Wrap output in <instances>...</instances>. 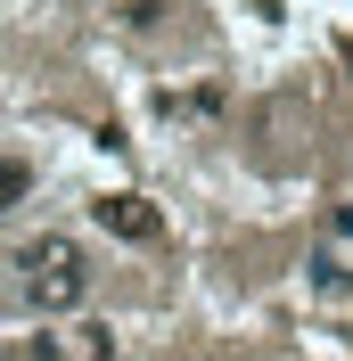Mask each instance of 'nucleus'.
Here are the masks:
<instances>
[{
	"instance_id": "f257e3e1",
	"label": "nucleus",
	"mask_w": 353,
	"mask_h": 361,
	"mask_svg": "<svg viewBox=\"0 0 353 361\" xmlns=\"http://www.w3.org/2000/svg\"><path fill=\"white\" fill-rule=\"evenodd\" d=\"M17 271H25V304H33V312H74L90 295V263H83L74 238H33V247L17 255Z\"/></svg>"
},
{
	"instance_id": "f03ea898",
	"label": "nucleus",
	"mask_w": 353,
	"mask_h": 361,
	"mask_svg": "<svg viewBox=\"0 0 353 361\" xmlns=\"http://www.w3.org/2000/svg\"><path fill=\"white\" fill-rule=\"evenodd\" d=\"M90 214H99V230H115V238H132V247H148L156 230H164V222H156V205H148V197H132V189H115V197H99Z\"/></svg>"
},
{
	"instance_id": "7ed1b4c3",
	"label": "nucleus",
	"mask_w": 353,
	"mask_h": 361,
	"mask_svg": "<svg viewBox=\"0 0 353 361\" xmlns=\"http://www.w3.org/2000/svg\"><path fill=\"white\" fill-rule=\"evenodd\" d=\"M25 189H33V173H25L17 157H0V214H8V205H17Z\"/></svg>"
}]
</instances>
